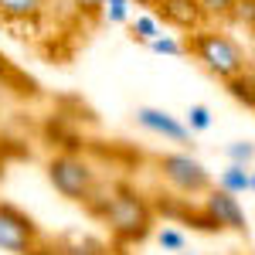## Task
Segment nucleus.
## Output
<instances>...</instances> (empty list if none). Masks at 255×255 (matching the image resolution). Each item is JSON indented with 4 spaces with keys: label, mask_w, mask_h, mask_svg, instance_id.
I'll return each mask as SVG.
<instances>
[{
    "label": "nucleus",
    "mask_w": 255,
    "mask_h": 255,
    "mask_svg": "<svg viewBox=\"0 0 255 255\" xmlns=\"http://www.w3.org/2000/svg\"><path fill=\"white\" fill-rule=\"evenodd\" d=\"M51 0H0V24L14 31H38L51 17Z\"/></svg>",
    "instance_id": "8"
},
{
    "label": "nucleus",
    "mask_w": 255,
    "mask_h": 255,
    "mask_svg": "<svg viewBox=\"0 0 255 255\" xmlns=\"http://www.w3.org/2000/svg\"><path fill=\"white\" fill-rule=\"evenodd\" d=\"M252 191H255V170H252Z\"/></svg>",
    "instance_id": "24"
},
{
    "label": "nucleus",
    "mask_w": 255,
    "mask_h": 255,
    "mask_svg": "<svg viewBox=\"0 0 255 255\" xmlns=\"http://www.w3.org/2000/svg\"><path fill=\"white\" fill-rule=\"evenodd\" d=\"M225 153H228L232 163H245V167H249V163L255 160V143L252 139H235V143L225 146Z\"/></svg>",
    "instance_id": "19"
},
{
    "label": "nucleus",
    "mask_w": 255,
    "mask_h": 255,
    "mask_svg": "<svg viewBox=\"0 0 255 255\" xmlns=\"http://www.w3.org/2000/svg\"><path fill=\"white\" fill-rule=\"evenodd\" d=\"M252 31H255V27H252Z\"/></svg>",
    "instance_id": "26"
},
{
    "label": "nucleus",
    "mask_w": 255,
    "mask_h": 255,
    "mask_svg": "<svg viewBox=\"0 0 255 255\" xmlns=\"http://www.w3.org/2000/svg\"><path fill=\"white\" fill-rule=\"evenodd\" d=\"M55 249H58V255H113L106 242H96L89 235H58Z\"/></svg>",
    "instance_id": "11"
},
{
    "label": "nucleus",
    "mask_w": 255,
    "mask_h": 255,
    "mask_svg": "<svg viewBox=\"0 0 255 255\" xmlns=\"http://www.w3.org/2000/svg\"><path fill=\"white\" fill-rule=\"evenodd\" d=\"M187 129L191 133H208L211 129V109L208 106H191L187 109Z\"/></svg>",
    "instance_id": "21"
},
{
    "label": "nucleus",
    "mask_w": 255,
    "mask_h": 255,
    "mask_svg": "<svg viewBox=\"0 0 255 255\" xmlns=\"http://www.w3.org/2000/svg\"><path fill=\"white\" fill-rule=\"evenodd\" d=\"M153 7V14H157L163 24H170L177 31H197L204 17H201V10H197V0H153L150 3Z\"/></svg>",
    "instance_id": "9"
},
{
    "label": "nucleus",
    "mask_w": 255,
    "mask_h": 255,
    "mask_svg": "<svg viewBox=\"0 0 255 255\" xmlns=\"http://www.w3.org/2000/svg\"><path fill=\"white\" fill-rule=\"evenodd\" d=\"M126 27H129V38L136 41V44H143V48H146L153 38L163 34V20H160L157 14H136V17H129Z\"/></svg>",
    "instance_id": "12"
},
{
    "label": "nucleus",
    "mask_w": 255,
    "mask_h": 255,
    "mask_svg": "<svg viewBox=\"0 0 255 255\" xmlns=\"http://www.w3.org/2000/svg\"><path fill=\"white\" fill-rule=\"evenodd\" d=\"M180 255H187V252H180Z\"/></svg>",
    "instance_id": "25"
},
{
    "label": "nucleus",
    "mask_w": 255,
    "mask_h": 255,
    "mask_svg": "<svg viewBox=\"0 0 255 255\" xmlns=\"http://www.w3.org/2000/svg\"><path fill=\"white\" fill-rule=\"evenodd\" d=\"M201 208H204L208 218L218 225V232H238V235L249 232V218H245L242 204H238V194H232V191L211 187V191L204 194V201H201Z\"/></svg>",
    "instance_id": "6"
},
{
    "label": "nucleus",
    "mask_w": 255,
    "mask_h": 255,
    "mask_svg": "<svg viewBox=\"0 0 255 255\" xmlns=\"http://www.w3.org/2000/svg\"><path fill=\"white\" fill-rule=\"evenodd\" d=\"M0 85L3 89H10L14 96H20V99H38L41 92H38V82L31 79L27 72H20L17 65H10L7 58H0Z\"/></svg>",
    "instance_id": "10"
},
{
    "label": "nucleus",
    "mask_w": 255,
    "mask_h": 255,
    "mask_svg": "<svg viewBox=\"0 0 255 255\" xmlns=\"http://www.w3.org/2000/svg\"><path fill=\"white\" fill-rule=\"evenodd\" d=\"M218 187H225V191H232V194H245V191H252V167H245V163H228L221 177H218Z\"/></svg>",
    "instance_id": "14"
},
{
    "label": "nucleus",
    "mask_w": 255,
    "mask_h": 255,
    "mask_svg": "<svg viewBox=\"0 0 255 255\" xmlns=\"http://www.w3.org/2000/svg\"><path fill=\"white\" fill-rule=\"evenodd\" d=\"M157 174L167 180V187L180 197H204L215 184H211V174L208 167L201 163L191 153H163L157 157Z\"/></svg>",
    "instance_id": "4"
},
{
    "label": "nucleus",
    "mask_w": 255,
    "mask_h": 255,
    "mask_svg": "<svg viewBox=\"0 0 255 255\" xmlns=\"http://www.w3.org/2000/svg\"><path fill=\"white\" fill-rule=\"evenodd\" d=\"M133 0H106L102 3V20H109V24H129L133 17Z\"/></svg>",
    "instance_id": "17"
},
{
    "label": "nucleus",
    "mask_w": 255,
    "mask_h": 255,
    "mask_svg": "<svg viewBox=\"0 0 255 255\" xmlns=\"http://www.w3.org/2000/svg\"><path fill=\"white\" fill-rule=\"evenodd\" d=\"M204 24H228L235 20V0H197Z\"/></svg>",
    "instance_id": "15"
},
{
    "label": "nucleus",
    "mask_w": 255,
    "mask_h": 255,
    "mask_svg": "<svg viewBox=\"0 0 255 255\" xmlns=\"http://www.w3.org/2000/svg\"><path fill=\"white\" fill-rule=\"evenodd\" d=\"M136 126L139 129H146V133H153V136L167 139V143H177V146H191V129H187V123H180L177 116H170L167 109H153V106H139L136 113Z\"/></svg>",
    "instance_id": "7"
},
{
    "label": "nucleus",
    "mask_w": 255,
    "mask_h": 255,
    "mask_svg": "<svg viewBox=\"0 0 255 255\" xmlns=\"http://www.w3.org/2000/svg\"><path fill=\"white\" fill-rule=\"evenodd\" d=\"M41 228L34 225V218L24 215L17 204L0 201V252L10 255H31L41 245Z\"/></svg>",
    "instance_id": "5"
},
{
    "label": "nucleus",
    "mask_w": 255,
    "mask_h": 255,
    "mask_svg": "<svg viewBox=\"0 0 255 255\" xmlns=\"http://www.w3.org/2000/svg\"><path fill=\"white\" fill-rule=\"evenodd\" d=\"M184 44H187V55H191L208 75H215L218 82H228V79H235L238 72L252 68V65H249V55L242 51V44H238L232 34L218 31V27L201 24L197 31H187V34H184Z\"/></svg>",
    "instance_id": "2"
},
{
    "label": "nucleus",
    "mask_w": 255,
    "mask_h": 255,
    "mask_svg": "<svg viewBox=\"0 0 255 255\" xmlns=\"http://www.w3.org/2000/svg\"><path fill=\"white\" fill-rule=\"evenodd\" d=\"M146 51H153V55H167V58H187V44L184 38H174V34H160L146 44Z\"/></svg>",
    "instance_id": "16"
},
{
    "label": "nucleus",
    "mask_w": 255,
    "mask_h": 255,
    "mask_svg": "<svg viewBox=\"0 0 255 255\" xmlns=\"http://www.w3.org/2000/svg\"><path fill=\"white\" fill-rule=\"evenodd\" d=\"M48 180L61 197H68L75 204H85L102 177H99L96 163L89 157H82L75 150H65V153H55L48 160Z\"/></svg>",
    "instance_id": "3"
},
{
    "label": "nucleus",
    "mask_w": 255,
    "mask_h": 255,
    "mask_svg": "<svg viewBox=\"0 0 255 255\" xmlns=\"http://www.w3.org/2000/svg\"><path fill=\"white\" fill-rule=\"evenodd\" d=\"M225 92L235 99V102H242L245 109H255V72H252V68L238 72L235 79L225 82Z\"/></svg>",
    "instance_id": "13"
},
{
    "label": "nucleus",
    "mask_w": 255,
    "mask_h": 255,
    "mask_svg": "<svg viewBox=\"0 0 255 255\" xmlns=\"http://www.w3.org/2000/svg\"><path fill=\"white\" fill-rule=\"evenodd\" d=\"M133 3H139V7H150V3H153V0H133Z\"/></svg>",
    "instance_id": "23"
},
{
    "label": "nucleus",
    "mask_w": 255,
    "mask_h": 255,
    "mask_svg": "<svg viewBox=\"0 0 255 255\" xmlns=\"http://www.w3.org/2000/svg\"><path fill=\"white\" fill-rule=\"evenodd\" d=\"M102 3L106 0H68V7H72V14L79 20H102Z\"/></svg>",
    "instance_id": "18"
},
{
    "label": "nucleus",
    "mask_w": 255,
    "mask_h": 255,
    "mask_svg": "<svg viewBox=\"0 0 255 255\" xmlns=\"http://www.w3.org/2000/svg\"><path fill=\"white\" fill-rule=\"evenodd\" d=\"M31 255H58V249H55V242H48V238H41V245L34 249Z\"/></svg>",
    "instance_id": "22"
},
{
    "label": "nucleus",
    "mask_w": 255,
    "mask_h": 255,
    "mask_svg": "<svg viewBox=\"0 0 255 255\" xmlns=\"http://www.w3.org/2000/svg\"><path fill=\"white\" fill-rule=\"evenodd\" d=\"M157 242L163 252H184V245H187V238H184V232H177V228H170V225H163L157 232Z\"/></svg>",
    "instance_id": "20"
},
{
    "label": "nucleus",
    "mask_w": 255,
    "mask_h": 255,
    "mask_svg": "<svg viewBox=\"0 0 255 255\" xmlns=\"http://www.w3.org/2000/svg\"><path fill=\"white\" fill-rule=\"evenodd\" d=\"M99 221L109 228V235L116 245H136L153 232L157 225V208L146 194H139L129 184H116L113 197L106 201Z\"/></svg>",
    "instance_id": "1"
}]
</instances>
